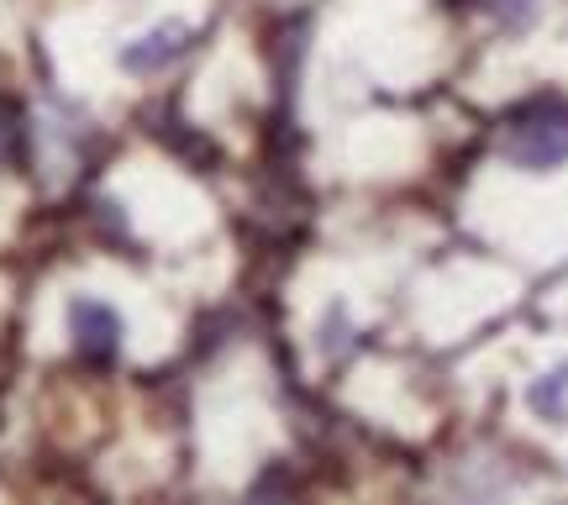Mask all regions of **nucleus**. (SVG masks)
<instances>
[{
    "label": "nucleus",
    "instance_id": "1",
    "mask_svg": "<svg viewBox=\"0 0 568 505\" xmlns=\"http://www.w3.org/2000/svg\"><path fill=\"white\" fill-rule=\"evenodd\" d=\"M506 153L521 169H552V163H564L568 159V105H558V101L531 105L527 117L510 127Z\"/></svg>",
    "mask_w": 568,
    "mask_h": 505
},
{
    "label": "nucleus",
    "instance_id": "2",
    "mask_svg": "<svg viewBox=\"0 0 568 505\" xmlns=\"http://www.w3.org/2000/svg\"><path fill=\"white\" fill-rule=\"evenodd\" d=\"M69 332H74V347H80L84 358H116V347H122V316L111 311L105 301H74L69 305Z\"/></svg>",
    "mask_w": 568,
    "mask_h": 505
},
{
    "label": "nucleus",
    "instance_id": "3",
    "mask_svg": "<svg viewBox=\"0 0 568 505\" xmlns=\"http://www.w3.org/2000/svg\"><path fill=\"white\" fill-rule=\"evenodd\" d=\"M190 48V27H180V21H163V27H153V32H142L138 42H126L122 48V69H132V74H159L163 63H174Z\"/></svg>",
    "mask_w": 568,
    "mask_h": 505
},
{
    "label": "nucleus",
    "instance_id": "4",
    "mask_svg": "<svg viewBox=\"0 0 568 505\" xmlns=\"http://www.w3.org/2000/svg\"><path fill=\"white\" fill-rule=\"evenodd\" d=\"M527 401H531L537 416H552V422L568 416V364H558L552 374H542V380L527 390Z\"/></svg>",
    "mask_w": 568,
    "mask_h": 505
}]
</instances>
